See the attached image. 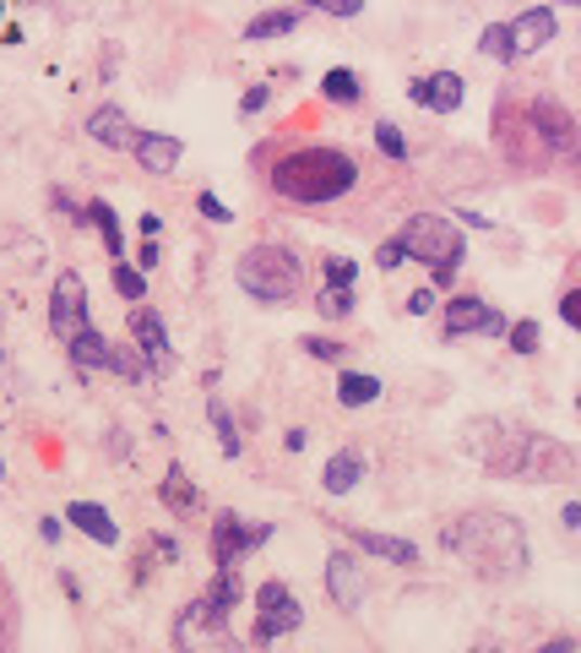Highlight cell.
I'll return each instance as SVG.
<instances>
[{"mask_svg": "<svg viewBox=\"0 0 581 653\" xmlns=\"http://www.w3.org/2000/svg\"><path fill=\"white\" fill-rule=\"evenodd\" d=\"M440 539L478 577H521V566H527V534L511 512H467V517L446 523Z\"/></svg>", "mask_w": 581, "mask_h": 653, "instance_id": "obj_1", "label": "cell"}, {"mask_svg": "<svg viewBox=\"0 0 581 653\" xmlns=\"http://www.w3.org/2000/svg\"><path fill=\"white\" fill-rule=\"evenodd\" d=\"M359 185V164L343 153V148H294L272 164V191L283 202H299V207H321V202H337Z\"/></svg>", "mask_w": 581, "mask_h": 653, "instance_id": "obj_2", "label": "cell"}, {"mask_svg": "<svg viewBox=\"0 0 581 653\" xmlns=\"http://www.w3.org/2000/svg\"><path fill=\"white\" fill-rule=\"evenodd\" d=\"M234 283L261 299V305H288L299 289H305V261L294 245H250L240 261H234Z\"/></svg>", "mask_w": 581, "mask_h": 653, "instance_id": "obj_3", "label": "cell"}, {"mask_svg": "<svg viewBox=\"0 0 581 653\" xmlns=\"http://www.w3.org/2000/svg\"><path fill=\"white\" fill-rule=\"evenodd\" d=\"M397 245L408 261H424V267H462L467 261V240L446 213H408Z\"/></svg>", "mask_w": 581, "mask_h": 653, "instance_id": "obj_4", "label": "cell"}, {"mask_svg": "<svg viewBox=\"0 0 581 653\" xmlns=\"http://www.w3.org/2000/svg\"><path fill=\"white\" fill-rule=\"evenodd\" d=\"M299 620H305V610H299L294 588H288L283 577H267V582L256 588V631H250V637L267 648V642H277V637L299 631Z\"/></svg>", "mask_w": 581, "mask_h": 653, "instance_id": "obj_5", "label": "cell"}, {"mask_svg": "<svg viewBox=\"0 0 581 653\" xmlns=\"http://www.w3.org/2000/svg\"><path fill=\"white\" fill-rule=\"evenodd\" d=\"M494 131H500V153L516 164V169H543L554 153L543 148V137H538V126L527 120V110H516V104H500L494 110Z\"/></svg>", "mask_w": 581, "mask_h": 653, "instance_id": "obj_6", "label": "cell"}, {"mask_svg": "<svg viewBox=\"0 0 581 653\" xmlns=\"http://www.w3.org/2000/svg\"><path fill=\"white\" fill-rule=\"evenodd\" d=\"M516 479H532V485H565L576 479V452L554 436H521V463H516Z\"/></svg>", "mask_w": 581, "mask_h": 653, "instance_id": "obj_7", "label": "cell"}, {"mask_svg": "<svg viewBox=\"0 0 581 653\" xmlns=\"http://www.w3.org/2000/svg\"><path fill=\"white\" fill-rule=\"evenodd\" d=\"M88 283H82V272H61L55 278V289H50V333L61 338V344H72L77 333H88Z\"/></svg>", "mask_w": 581, "mask_h": 653, "instance_id": "obj_8", "label": "cell"}, {"mask_svg": "<svg viewBox=\"0 0 581 653\" xmlns=\"http://www.w3.org/2000/svg\"><path fill=\"white\" fill-rule=\"evenodd\" d=\"M467 452H473L483 469H494V474L516 479V463H521V436H511L500 420H473V425H467Z\"/></svg>", "mask_w": 581, "mask_h": 653, "instance_id": "obj_9", "label": "cell"}, {"mask_svg": "<svg viewBox=\"0 0 581 653\" xmlns=\"http://www.w3.org/2000/svg\"><path fill=\"white\" fill-rule=\"evenodd\" d=\"M267 539H272V523H250L240 512H218V523H212V561L218 566H240Z\"/></svg>", "mask_w": 581, "mask_h": 653, "instance_id": "obj_10", "label": "cell"}, {"mask_svg": "<svg viewBox=\"0 0 581 653\" xmlns=\"http://www.w3.org/2000/svg\"><path fill=\"white\" fill-rule=\"evenodd\" d=\"M505 326H511V321H505L489 299H478V294H451V299H446V316H440V333H446V338H473V333L500 338Z\"/></svg>", "mask_w": 581, "mask_h": 653, "instance_id": "obj_11", "label": "cell"}, {"mask_svg": "<svg viewBox=\"0 0 581 653\" xmlns=\"http://www.w3.org/2000/svg\"><path fill=\"white\" fill-rule=\"evenodd\" d=\"M131 349L142 355V366L153 371V376H169L175 371V349H169V326H164V316L153 310V305H131Z\"/></svg>", "mask_w": 581, "mask_h": 653, "instance_id": "obj_12", "label": "cell"}, {"mask_svg": "<svg viewBox=\"0 0 581 653\" xmlns=\"http://www.w3.org/2000/svg\"><path fill=\"white\" fill-rule=\"evenodd\" d=\"M326 593H332V604L337 610H348V615H359L364 610V566L348 555V550H332L326 555Z\"/></svg>", "mask_w": 581, "mask_h": 653, "instance_id": "obj_13", "label": "cell"}, {"mask_svg": "<svg viewBox=\"0 0 581 653\" xmlns=\"http://www.w3.org/2000/svg\"><path fill=\"white\" fill-rule=\"evenodd\" d=\"M527 120L538 126V137H543V148H548L554 158H576V126H570V115H565L554 99H532V104H527Z\"/></svg>", "mask_w": 581, "mask_h": 653, "instance_id": "obj_14", "label": "cell"}, {"mask_svg": "<svg viewBox=\"0 0 581 653\" xmlns=\"http://www.w3.org/2000/svg\"><path fill=\"white\" fill-rule=\"evenodd\" d=\"M408 99H413L418 110H435V115H451V110H462V99H467V82H462L456 72H435V77H413V82H408Z\"/></svg>", "mask_w": 581, "mask_h": 653, "instance_id": "obj_15", "label": "cell"}, {"mask_svg": "<svg viewBox=\"0 0 581 653\" xmlns=\"http://www.w3.org/2000/svg\"><path fill=\"white\" fill-rule=\"evenodd\" d=\"M505 28H511V50H516V55H538V50H548V44H554L559 17H554L548 7H527V12H521V17H511Z\"/></svg>", "mask_w": 581, "mask_h": 653, "instance_id": "obj_16", "label": "cell"}, {"mask_svg": "<svg viewBox=\"0 0 581 653\" xmlns=\"http://www.w3.org/2000/svg\"><path fill=\"white\" fill-rule=\"evenodd\" d=\"M88 137H93L99 148H109V153H131L142 131L131 126V115H126L120 104H104V110L88 115Z\"/></svg>", "mask_w": 581, "mask_h": 653, "instance_id": "obj_17", "label": "cell"}, {"mask_svg": "<svg viewBox=\"0 0 581 653\" xmlns=\"http://www.w3.org/2000/svg\"><path fill=\"white\" fill-rule=\"evenodd\" d=\"M131 153H137V164H142L147 175H158V180H164V175H175V169H180L185 142H180V137H169V131H142Z\"/></svg>", "mask_w": 581, "mask_h": 653, "instance_id": "obj_18", "label": "cell"}, {"mask_svg": "<svg viewBox=\"0 0 581 653\" xmlns=\"http://www.w3.org/2000/svg\"><path fill=\"white\" fill-rule=\"evenodd\" d=\"M348 539H353L364 555H380V561H391V566H418V545H413V539L370 534V528H359V523H348Z\"/></svg>", "mask_w": 581, "mask_h": 653, "instance_id": "obj_19", "label": "cell"}, {"mask_svg": "<svg viewBox=\"0 0 581 653\" xmlns=\"http://www.w3.org/2000/svg\"><path fill=\"white\" fill-rule=\"evenodd\" d=\"M66 523H77L93 545H120V523H115L109 507H99V501H72V507H66Z\"/></svg>", "mask_w": 581, "mask_h": 653, "instance_id": "obj_20", "label": "cell"}, {"mask_svg": "<svg viewBox=\"0 0 581 653\" xmlns=\"http://www.w3.org/2000/svg\"><path fill=\"white\" fill-rule=\"evenodd\" d=\"M359 479H364V452H353V447L332 452L326 469H321V490H326V496H348Z\"/></svg>", "mask_w": 581, "mask_h": 653, "instance_id": "obj_21", "label": "cell"}, {"mask_svg": "<svg viewBox=\"0 0 581 653\" xmlns=\"http://www.w3.org/2000/svg\"><path fill=\"white\" fill-rule=\"evenodd\" d=\"M66 360L88 376V371H104L109 366V338L99 333V326H88V333H77L72 344H66Z\"/></svg>", "mask_w": 581, "mask_h": 653, "instance_id": "obj_22", "label": "cell"}, {"mask_svg": "<svg viewBox=\"0 0 581 653\" xmlns=\"http://www.w3.org/2000/svg\"><path fill=\"white\" fill-rule=\"evenodd\" d=\"M158 496H164V507H169V512H180V517H191V512L202 507V490L185 479V469H180V463H169V469H164Z\"/></svg>", "mask_w": 581, "mask_h": 653, "instance_id": "obj_23", "label": "cell"}, {"mask_svg": "<svg viewBox=\"0 0 581 653\" xmlns=\"http://www.w3.org/2000/svg\"><path fill=\"white\" fill-rule=\"evenodd\" d=\"M380 398V376H370V371H343L337 376V404L343 409H370Z\"/></svg>", "mask_w": 581, "mask_h": 653, "instance_id": "obj_24", "label": "cell"}, {"mask_svg": "<svg viewBox=\"0 0 581 653\" xmlns=\"http://www.w3.org/2000/svg\"><path fill=\"white\" fill-rule=\"evenodd\" d=\"M299 23H305V12H261V17L245 23V39H250V44H261V39H283V34H294Z\"/></svg>", "mask_w": 581, "mask_h": 653, "instance_id": "obj_25", "label": "cell"}, {"mask_svg": "<svg viewBox=\"0 0 581 653\" xmlns=\"http://www.w3.org/2000/svg\"><path fill=\"white\" fill-rule=\"evenodd\" d=\"M88 223H93V229L104 234V245H109V256L120 261V256H126V234H120V213H115V207H109V202L99 196V202H88Z\"/></svg>", "mask_w": 581, "mask_h": 653, "instance_id": "obj_26", "label": "cell"}, {"mask_svg": "<svg viewBox=\"0 0 581 653\" xmlns=\"http://www.w3.org/2000/svg\"><path fill=\"white\" fill-rule=\"evenodd\" d=\"M359 93H364V82H359L348 66H332V72L321 77V99H326V104H359Z\"/></svg>", "mask_w": 581, "mask_h": 653, "instance_id": "obj_27", "label": "cell"}, {"mask_svg": "<svg viewBox=\"0 0 581 653\" xmlns=\"http://www.w3.org/2000/svg\"><path fill=\"white\" fill-rule=\"evenodd\" d=\"M207 420H212V431H218V447H223V452L234 458V452L245 447V436H240V425H234L229 404H223V398H212V404H207Z\"/></svg>", "mask_w": 581, "mask_h": 653, "instance_id": "obj_28", "label": "cell"}, {"mask_svg": "<svg viewBox=\"0 0 581 653\" xmlns=\"http://www.w3.org/2000/svg\"><path fill=\"white\" fill-rule=\"evenodd\" d=\"M104 371L120 376V382H147V366H142V355L131 344H109V366Z\"/></svg>", "mask_w": 581, "mask_h": 653, "instance_id": "obj_29", "label": "cell"}, {"mask_svg": "<svg viewBox=\"0 0 581 653\" xmlns=\"http://www.w3.org/2000/svg\"><path fill=\"white\" fill-rule=\"evenodd\" d=\"M505 344H511V355L527 360V355L543 349V326H538V321H511V326H505Z\"/></svg>", "mask_w": 581, "mask_h": 653, "instance_id": "obj_30", "label": "cell"}, {"mask_svg": "<svg viewBox=\"0 0 581 653\" xmlns=\"http://www.w3.org/2000/svg\"><path fill=\"white\" fill-rule=\"evenodd\" d=\"M478 55H489V61H516V50H511V28L505 23H489L483 34H478Z\"/></svg>", "mask_w": 581, "mask_h": 653, "instance_id": "obj_31", "label": "cell"}, {"mask_svg": "<svg viewBox=\"0 0 581 653\" xmlns=\"http://www.w3.org/2000/svg\"><path fill=\"white\" fill-rule=\"evenodd\" d=\"M115 294L131 299V305H142V299H147V278H142L131 261H115Z\"/></svg>", "mask_w": 581, "mask_h": 653, "instance_id": "obj_32", "label": "cell"}, {"mask_svg": "<svg viewBox=\"0 0 581 653\" xmlns=\"http://www.w3.org/2000/svg\"><path fill=\"white\" fill-rule=\"evenodd\" d=\"M315 310H321L326 321H343V316L353 310V289H326V283H321V294H315Z\"/></svg>", "mask_w": 581, "mask_h": 653, "instance_id": "obj_33", "label": "cell"}, {"mask_svg": "<svg viewBox=\"0 0 581 653\" xmlns=\"http://www.w3.org/2000/svg\"><path fill=\"white\" fill-rule=\"evenodd\" d=\"M326 289H353V278H359V261H348V256H326Z\"/></svg>", "mask_w": 581, "mask_h": 653, "instance_id": "obj_34", "label": "cell"}, {"mask_svg": "<svg viewBox=\"0 0 581 653\" xmlns=\"http://www.w3.org/2000/svg\"><path fill=\"white\" fill-rule=\"evenodd\" d=\"M375 142H380V153H386V158H397V164L408 158V137H402L391 120H380V126H375Z\"/></svg>", "mask_w": 581, "mask_h": 653, "instance_id": "obj_35", "label": "cell"}, {"mask_svg": "<svg viewBox=\"0 0 581 653\" xmlns=\"http://www.w3.org/2000/svg\"><path fill=\"white\" fill-rule=\"evenodd\" d=\"M299 349H305L310 360H326V366H332V360H343V344H337V338H321V333H305V338H299Z\"/></svg>", "mask_w": 581, "mask_h": 653, "instance_id": "obj_36", "label": "cell"}, {"mask_svg": "<svg viewBox=\"0 0 581 653\" xmlns=\"http://www.w3.org/2000/svg\"><path fill=\"white\" fill-rule=\"evenodd\" d=\"M196 213H202L207 223H234V213H229V207H223L212 191H202V196H196Z\"/></svg>", "mask_w": 581, "mask_h": 653, "instance_id": "obj_37", "label": "cell"}, {"mask_svg": "<svg viewBox=\"0 0 581 653\" xmlns=\"http://www.w3.org/2000/svg\"><path fill=\"white\" fill-rule=\"evenodd\" d=\"M402 261H408V256H402V245H397V240H386V245L375 251V267H380V272H397Z\"/></svg>", "mask_w": 581, "mask_h": 653, "instance_id": "obj_38", "label": "cell"}, {"mask_svg": "<svg viewBox=\"0 0 581 653\" xmlns=\"http://www.w3.org/2000/svg\"><path fill=\"white\" fill-rule=\"evenodd\" d=\"M315 12H326V17H359L364 7H359V0H315Z\"/></svg>", "mask_w": 581, "mask_h": 653, "instance_id": "obj_39", "label": "cell"}, {"mask_svg": "<svg viewBox=\"0 0 581 653\" xmlns=\"http://www.w3.org/2000/svg\"><path fill=\"white\" fill-rule=\"evenodd\" d=\"M158 261H164V251H158V240H142V251H137V272L147 278V272H153Z\"/></svg>", "mask_w": 581, "mask_h": 653, "instance_id": "obj_40", "label": "cell"}, {"mask_svg": "<svg viewBox=\"0 0 581 653\" xmlns=\"http://www.w3.org/2000/svg\"><path fill=\"white\" fill-rule=\"evenodd\" d=\"M267 104H272V88H250V93L240 99V110H245V115H261Z\"/></svg>", "mask_w": 581, "mask_h": 653, "instance_id": "obj_41", "label": "cell"}, {"mask_svg": "<svg viewBox=\"0 0 581 653\" xmlns=\"http://www.w3.org/2000/svg\"><path fill=\"white\" fill-rule=\"evenodd\" d=\"M435 310V289H413L408 294V316H429Z\"/></svg>", "mask_w": 581, "mask_h": 653, "instance_id": "obj_42", "label": "cell"}, {"mask_svg": "<svg viewBox=\"0 0 581 653\" xmlns=\"http://www.w3.org/2000/svg\"><path fill=\"white\" fill-rule=\"evenodd\" d=\"M55 207H61V218H72V223H88V207H77L66 191H55Z\"/></svg>", "mask_w": 581, "mask_h": 653, "instance_id": "obj_43", "label": "cell"}, {"mask_svg": "<svg viewBox=\"0 0 581 653\" xmlns=\"http://www.w3.org/2000/svg\"><path fill=\"white\" fill-rule=\"evenodd\" d=\"M559 321H565V326H576V321H581V294H576V289L559 299Z\"/></svg>", "mask_w": 581, "mask_h": 653, "instance_id": "obj_44", "label": "cell"}, {"mask_svg": "<svg viewBox=\"0 0 581 653\" xmlns=\"http://www.w3.org/2000/svg\"><path fill=\"white\" fill-rule=\"evenodd\" d=\"M456 283V267H429V289L440 294V289H451Z\"/></svg>", "mask_w": 581, "mask_h": 653, "instance_id": "obj_45", "label": "cell"}, {"mask_svg": "<svg viewBox=\"0 0 581 653\" xmlns=\"http://www.w3.org/2000/svg\"><path fill=\"white\" fill-rule=\"evenodd\" d=\"M137 229H142V240H158L164 218H158V213H142V218H137Z\"/></svg>", "mask_w": 581, "mask_h": 653, "instance_id": "obj_46", "label": "cell"}, {"mask_svg": "<svg viewBox=\"0 0 581 653\" xmlns=\"http://www.w3.org/2000/svg\"><path fill=\"white\" fill-rule=\"evenodd\" d=\"M39 534H44L50 545H61V534H66V523H61V517H39Z\"/></svg>", "mask_w": 581, "mask_h": 653, "instance_id": "obj_47", "label": "cell"}, {"mask_svg": "<svg viewBox=\"0 0 581 653\" xmlns=\"http://www.w3.org/2000/svg\"><path fill=\"white\" fill-rule=\"evenodd\" d=\"M559 523H565V528L576 534V528H581V501H565V512H559Z\"/></svg>", "mask_w": 581, "mask_h": 653, "instance_id": "obj_48", "label": "cell"}, {"mask_svg": "<svg viewBox=\"0 0 581 653\" xmlns=\"http://www.w3.org/2000/svg\"><path fill=\"white\" fill-rule=\"evenodd\" d=\"M538 653H576V642L570 637H548V642H538Z\"/></svg>", "mask_w": 581, "mask_h": 653, "instance_id": "obj_49", "label": "cell"}, {"mask_svg": "<svg viewBox=\"0 0 581 653\" xmlns=\"http://www.w3.org/2000/svg\"><path fill=\"white\" fill-rule=\"evenodd\" d=\"M305 441H310V431H288V436H283L288 452H305Z\"/></svg>", "mask_w": 581, "mask_h": 653, "instance_id": "obj_50", "label": "cell"}, {"mask_svg": "<svg viewBox=\"0 0 581 653\" xmlns=\"http://www.w3.org/2000/svg\"><path fill=\"white\" fill-rule=\"evenodd\" d=\"M473 653H494V648H473Z\"/></svg>", "mask_w": 581, "mask_h": 653, "instance_id": "obj_51", "label": "cell"}, {"mask_svg": "<svg viewBox=\"0 0 581 653\" xmlns=\"http://www.w3.org/2000/svg\"><path fill=\"white\" fill-rule=\"evenodd\" d=\"M0 479H7V463H0Z\"/></svg>", "mask_w": 581, "mask_h": 653, "instance_id": "obj_52", "label": "cell"}]
</instances>
